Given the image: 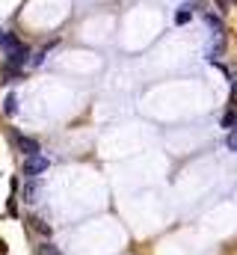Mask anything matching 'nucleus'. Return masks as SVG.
I'll list each match as a JSON object with an SVG mask.
<instances>
[{
    "instance_id": "39448f33",
    "label": "nucleus",
    "mask_w": 237,
    "mask_h": 255,
    "mask_svg": "<svg viewBox=\"0 0 237 255\" xmlns=\"http://www.w3.org/2000/svg\"><path fill=\"white\" fill-rule=\"evenodd\" d=\"M15 107H18V98H15V95H6V101H3V113H6V116H12V113H15Z\"/></svg>"
},
{
    "instance_id": "423d86ee",
    "label": "nucleus",
    "mask_w": 237,
    "mask_h": 255,
    "mask_svg": "<svg viewBox=\"0 0 237 255\" xmlns=\"http://www.w3.org/2000/svg\"><path fill=\"white\" fill-rule=\"evenodd\" d=\"M205 24H211L217 33H223V21L217 18V15H211V12H205Z\"/></svg>"
},
{
    "instance_id": "9d476101",
    "label": "nucleus",
    "mask_w": 237,
    "mask_h": 255,
    "mask_svg": "<svg viewBox=\"0 0 237 255\" xmlns=\"http://www.w3.org/2000/svg\"><path fill=\"white\" fill-rule=\"evenodd\" d=\"M175 21H178V24H187V21H190V12H187V9H184V12H178V15H175Z\"/></svg>"
},
{
    "instance_id": "f03ea898",
    "label": "nucleus",
    "mask_w": 237,
    "mask_h": 255,
    "mask_svg": "<svg viewBox=\"0 0 237 255\" xmlns=\"http://www.w3.org/2000/svg\"><path fill=\"white\" fill-rule=\"evenodd\" d=\"M12 140H15L18 152H24L27 157H30V154H39V152H42V149H39V140H33V137H24V134L12 131Z\"/></svg>"
},
{
    "instance_id": "1a4fd4ad",
    "label": "nucleus",
    "mask_w": 237,
    "mask_h": 255,
    "mask_svg": "<svg viewBox=\"0 0 237 255\" xmlns=\"http://www.w3.org/2000/svg\"><path fill=\"white\" fill-rule=\"evenodd\" d=\"M226 146H229L232 152H237V128H235V131H229V137H226Z\"/></svg>"
},
{
    "instance_id": "9b49d317",
    "label": "nucleus",
    "mask_w": 237,
    "mask_h": 255,
    "mask_svg": "<svg viewBox=\"0 0 237 255\" xmlns=\"http://www.w3.org/2000/svg\"><path fill=\"white\" fill-rule=\"evenodd\" d=\"M214 3H217L220 12H229V0H214Z\"/></svg>"
},
{
    "instance_id": "f8f14e48",
    "label": "nucleus",
    "mask_w": 237,
    "mask_h": 255,
    "mask_svg": "<svg viewBox=\"0 0 237 255\" xmlns=\"http://www.w3.org/2000/svg\"><path fill=\"white\" fill-rule=\"evenodd\" d=\"M6 253V244H3V241H0V255Z\"/></svg>"
},
{
    "instance_id": "7ed1b4c3",
    "label": "nucleus",
    "mask_w": 237,
    "mask_h": 255,
    "mask_svg": "<svg viewBox=\"0 0 237 255\" xmlns=\"http://www.w3.org/2000/svg\"><path fill=\"white\" fill-rule=\"evenodd\" d=\"M30 223H33V229H36V232H39L42 238H50V226H47L45 220H39V217H33Z\"/></svg>"
},
{
    "instance_id": "f257e3e1",
    "label": "nucleus",
    "mask_w": 237,
    "mask_h": 255,
    "mask_svg": "<svg viewBox=\"0 0 237 255\" xmlns=\"http://www.w3.org/2000/svg\"><path fill=\"white\" fill-rule=\"evenodd\" d=\"M47 169V157H42V154H30L27 160H24V175L27 178H36V175H42Z\"/></svg>"
},
{
    "instance_id": "ddd939ff",
    "label": "nucleus",
    "mask_w": 237,
    "mask_h": 255,
    "mask_svg": "<svg viewBox=\"0 0 237 255\" xmlns=\"http://www.w3.org/2000/svg\"><path fill=\"white\" fill-rule=\"evenodd\" d=\"M0 36H3V33H0Z\"/></svg>"
},
{
    "instance_id": "0eeeda50",
    "label": "nucleus",
    "mask_w": 237,
    "mask_h": 255,
    "mask_svg": "<svg viewBox=\"0 0 237 255\" xmlns=\"http://www.w3.org/2000/svg\"><path fill=\"white\" fill-rule=\"evenodd\" d=\"M229 110H237V74H232V98H229Z\"/></svg>"
},
{
    "instance_id": "6e6552de",
    "label": "nucleus",
    "mask_w": 237,
    "mask_h": 255,
    "mask_svg": "<svg viewBox=\"0 0 237 255\" xmlns=\"http://www.w3.org/2000/svg\"><path fill=\"white\" fill-rule=\"evenodd\" d=\"M39 255H62V253H59L53 244H47V241H45V244H39Z\"/></svg>"
},
{
    "instance_id": "20e7f679",
    "label": "nucleus",
    "mask_w": 237,
    "mask_h": 255,
    "mask_svg": "<svg viewBox=\"0 0 237 255\" xmlns=\"http://www.w3.org/2000/svg\"><path fill=\"white\" fill-rule=\"evenodd\" d=\"M223 128H226V131H235L237 128V110H229V113L223 116Z\"/></svg>"
}]
</instances>
